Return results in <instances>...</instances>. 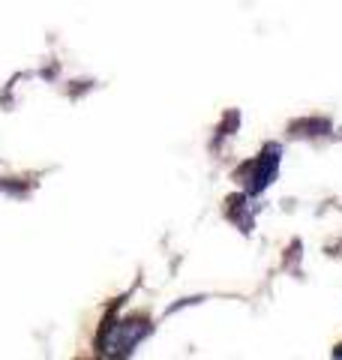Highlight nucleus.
I'll use <instances>...</instances> for the list:
<instances>
[{
  "mask_svg": "<svg viewBox=\"0 0 342 360\" xmlns=\"http://www.w3.org/2000/svg\"><path fill=\"white\" fill-rule=\"evenodd\" d=\"M147 336V324L144 321H123V324H111L108 340H106V354L120 357L129 354L135 345Z\"/></svg>",
  "mask_w": 342,
  "mask_h": 360,
  "instance_id": "obj_1",
  "label": "nucleus"
},
{
  "mask_svg": "<svg viewBox=\"0 0 342 360\" xmlns=\"http://www.w3.org/2000/svg\"><path fill=\"white\" fill-rule=\"evenodd\" d=\"M277 168H279V148H267V153L255 162V174L249 180V189H253V193H261V189L273 180Z\"/></svg>",
  "mask_w": 342,
  "mask_h": 360,
  "instance_id": "obj_2",
  "label": "nucleus"
}]
</instances>
